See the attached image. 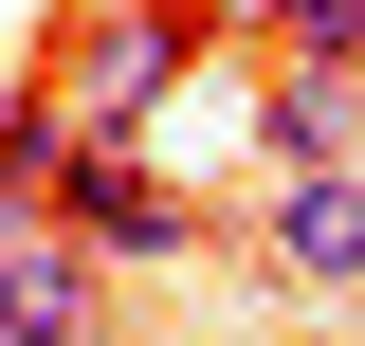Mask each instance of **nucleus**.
<instances>
[{"mask_svg": "<svg viewBox=\"0 0 365 346\" xmlns=\"http://www.w3.org/2000/svg\"><path fill=\"white\" fill-rule=\"evenodd\" d=\"M37 219H73L110 273H165V256H201V219L146 182V128H73V146H55V182H37Z\"/></svg>", "mask_w": 365, "mask_h": 346, "instance_id": "1", "label": "nucleus"}, {"mask_svg": "<svg viewBox=\"0 0 365 346\" xmlns=\"http://www.w3.org/2000/svg\"><path fill=\"white\" fill-rule=\"evenodd\" d=\"M182 55H201V0H110L91 37L55 55V110H73V128H146L182 91Z\"/></svg>", "mask_w": 365, "mask_h": 346, "instance_id": "2", "label": "nucleus"}, {"mask_svg": "<svg viewBox=\"0 0 365 346\" xmlns=\"http://www.w3.org/2000/svg\"><path fill=\"white\" fill-rule=\"evenodd\" d=\"M91 310H110V256H91L73 219H37V201H0V346H73Z\"/></svg>", "mask_w": 365, "mask_h": 346, "instance_id": "3", "label": "nucleus"}, {"mask_svg": "<svg viewBox=\"0 0 365 346\" xmlns=\"http://www.w3.org/2000/svg\"><path fill=\"white\" fill-rule=\"evenodd\" d=\"M256 256L292 273V292H347V273H365V164H274Z\"/></svg>", "mask_w": 365, "mask_h": 346, "instance_id": "4", "label": "nucleus"}, {"mask_svg": "<svg viewBox=\"0 0 365 346\" xmlns=\"http://www.w3.org/2000/svg\"><path fill=\"white\" fill-rule=\"evenodd\" d=\"M256 164H365V73H347V55H274Z\"/></svg>", "mask_w": 365, "mask_h": 346, "instance_id": "5", "label": "nucleus"}, {"mask_svg": "<svg viewBox=\"0 0 365 346\" xmlns=\"http://www.w3.org/2000/svg\"><path fill=\"white\" fill-rule=\"evenodd\" d=\"M55 146H73L55 73H37V91H0V201H37V182H55Z\"/></svg>", "mask_w": 365, "mask_h": 346, "instance_id": "6", "label": "nucleus"}, {"mask_svg": "<svg viewBox=\"0 0 365 346\" xmlns=\"http://www.w3.org/2000/svg\"><path fill=\"white\" fill-rule=\"evenodd\" d=\"M256 37H274V55H347V73H365V0H274Z\"/></svg>", "mask_w": 365, "mask_h": 346, "instance_id": "7", "label": "nucleus"}, {"mask_svg": "<svg viewBox=\"0 0 365 346\" xmlns=\"http://www.w3.org/2000/svg\"><path fill=\"white\" fill-rule=\"evenodd\" d=\"M256 19H274V0H201V37H256Z\"/></svg>", "mask_w": 365, "mask_h": 346, "instance_id": "8", "label": "nucleus"}, {"mask_svg": "<svg viewBox=\"0 0 365 346\" xmlns=\"http://www.w3.org/2000/svg\"><path fill=\"white\" fill-rule=\"evenodd\" d=\"M347 310H365V273H347Z\"/></svg>", "mask_w": 365, "mask_h": 346, "instance_id": "9", "label": "nucleus"}, {"mask_svg": "<svg viewBox=\"0 0 365 346\" xmlns=\"http://www.w3.org/2000/svg\"><path fill=\"white\" fill-rule=\"evenodd\" d=\"M73 346H110V328H73Z\"/></svg>", "mask_w": 365, "mask_h": 346, "instance_id": "10", "label": "nucleus"}]
</instances>
